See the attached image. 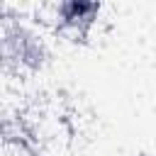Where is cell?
I'll list each match as a JSON object with an SVG mask.
<instances>
[{
  "label": "cell",
  "mask_w": 156,
  "mask_h": 156,
  "mask_svg": "<svg viewBox=\"0 0 156 156\" xmlns=\"http://www.w3.org/2000/svg\"><path fill=\"white\" fill-rule=\"evenodd\" d=\"M139 156H154V154H139Z\"/></svg>",
  "instance_id": "6da1fadb"
},
{
  "label": "cell",
  "mask_w": 156,
  "mask_h": 156,
  "mask_svg": "<svg viewBox=\"0 0 156 156\" xmlns=\"http://www.w3.org/2000/svg\"><path fill=\"white\" fill-rule=\"evenodd\" d=\"M154 149H156V136H154Z\"/></svg>",
  "instance_id": "7a4b0ae2"
}]
</instances>
